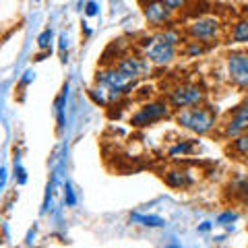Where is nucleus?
Listing matches in <instances>:
<instances>
[{"label": "nucleus", "mask_w": 248, "mask_h": 248, "mask_svg": "<svg viewBox=\"0 0 248 248\" xmlns=\"http://www.w3.org/2000/svg\"><path fill=\"white\" fill-rule=\"evenodd\" d=\"M139 44H141V48L145 50V58L149 60L151 64L166 66L176 58L180 35H178V31L168 29V31H161V33H155V35H147Z\"/></svg>", "instance_id": "nucleus-1"}, {"label": "nucleus", "mask_w": 248, "mask_h": 248, "mask_svg": "<svg viewBox=\"0 0 248 248\" xmlns=\"http://www.w3.org/2000/svg\"><path fill=\"white\" fill-rule=\"evenodd\" d=\"M176 122L197 135H207L217 126V114L209 106H195L176 112Z\"/></svg>", "instance_id": "nucleus-2"}, {"label": "nucleus", "mask_w": 248, "mask_h": 248, "mask_svg": "<svg viewBox=\"0 0 248 248\" xmlns=\"http://www.w3.org/2000/svg\"><path fill=\"white\" fill-rule=\"evenodd\" d=\"M203 99H205V91L201 85L195 83H178L168 91V102L176 110L203 106Z\"/></svg>", "instance_id": "nucleus-3"}, {"label": "nucleus", "mask_w": 248, "mask_h": 248, "mask_svg": "<svg viewBox=\"0 0 248 248\" xmlns=\"http://www.w3.org/2000/svg\"><path fill=\"white\" fill-rule=\"evenodd\" d=\"M186 33H188L192 42H199V44L217 42L221 35V21L217 17H211V15H205V17H199L192 23H188Z\"/></svg>", "instance_id": "nucleus-4"}, {"label": "nucleus", "mask_w": 248, "mask_h": 248, "mask_svg": "<svg viewBox=\"0 0 248 248\" xmlns=\"http://www.w3.org/2000/svg\"><path fill=\"white\" fill-rule=\"evenodd\" d=\"M170 116V102L168 99H153V102L143 104V108H139V112L133 114L130 124L135 128H143L149 126V124L157 122L161 118H168Z\"/></svg>", "instance_id": "nucleus-5"}, {"label": "nucleus", "mask_w": 248, "mask_h": 248, "mask_svg": "<svg viewBox=\"0 0 248 248\" xmlns=\"http://www.w3.org/2000/svg\"><path fill=\"white\" fill-rule=\"evenodd\" d=\"M228 79L234 87L248 91V54L246 52H230L226 56Z\"/></svg>", "instance_id": "nucleus-6"}, {"label": "nucleus", "mask_w": 248, "mask_h": 248, "mask_svg": "<svg viewBox=\"0 0 248 248\" xmlns=\"http://www.w3.org/2000/svg\"><path fill=\"white\" fill-rule=\"evenodd\" d=\"M248 133V93L244 97V102L236 106V110L228 116V120L223 122L221 137L226 139H238Z\"/></svg>", "instance_id": "nucleus-7"}, {"label": "nucleus", "mask_w": 248, "mask_h": 248, "mask_svg": "<svg viewBox=\"0 0 248 248\" xmlns=\"http://www.w3.org/2000/svg\"><path fill=\"white\" fill-rule=\"evenodd\" d=\"M120 71V75L130 83H137L139 77H143L149 68V60H143L141 56H135V54H126L122 56L118 62L114 64Z\"/></svg>", "instance_id": "nucleus-8"}, {"label": "nucleus", "mask_w": 248, "mask_h": 248, "mask_svg": "<svg viewBox=\"0 0 248 248\" xmlns=\"http://www.w3.org/2000/svg\"><path fill=\"white\" fill-rule=\"evenodd\" d=\"M172 11L166 6V2H147L145 4V17L151 27H164L170 23Z\"/></svg>", "instance_id": "nucleus-9"}, {"label": "nucleus", "mask_w": 248, "mask_h": 248, "mask_svg": "<svg viewBox=\"0 0 248 248\" xmlns=\"http://www.w3.org/2000/svg\"><path fill=\"white\" fill-rule=\"evenodd\" d=\"M164 180L168 186H172V188H186V186L192 184V176L186 172V170H170L164 176Z\"/></svg>", "instance_id": "nucleus-10"}, {"label": "nucleus", "mask_w": 248, "mask_h": 248, "mask_svg": "<svg viewBox=\"0 0 248 248\" xmlns=\"http://www.w3.org/2000/svg\"><path fill=\"white\" fill-rule=\"evenodd\" d=\"M130 221L139 223V226H145V228H164L166 226V219L159 215H145V213H130Z\"/></svg>", "instance_id": "nucleus-11"}, {"label": "nucleus", "mask_w": 248, "mask_h": 248, "mask_svg": "<svg viewBox=\"0 0 248 248\" xmlns=\"http://www.w3.org/2000/svg\"><path fill=\"white\" fill-rule=\"evenodd\" d=\"M230 42L232 44H248V19H240L234 23L230 31Z\"/></svg>", "instance_id": "nucleus-12"}, {"label": "nucleus", "mask_w": 248, "mask_h": 248, "mask_svg": "<svg viewBox=\"0 0 248 248\" xmlns=\"http://www.w3.org/2000/svg\"><path fill=\"white\" fill-rule=\"evenodd\" d=\"M195 151V141L190 139H184V141H178L174 147H170V157H178V155H190Z\"/></svg>", "instance_id": "nucleus-13"}, {"label": "nucleus", "mask_w": 248, "mask_h": 248, "mask_svg": "<svg viewBox=\"0 0 248 248\" xmlns=\"http://www.w3.org/2000/svg\"><path fill=\"white\" fill-rule=\"evenodd\" d=\"M232 151L240 155V157H248V133L232 141Z\"/></svg>", "instance_id": "nucleus-14"}, {"label": "nucleus", "mask_w": 248, "mask_h": 248, "mask_svg": "<svg viewBox=\"0 0 248 248\" xmlns=\"http://www.w3.org/2000/svg\"><path fill=\"white\" fill-rule=\"evenodd\" d=\"M64 97H66V87L62 89V93L56 97V104H54V108H56V114H58V126L60 128L64 126Z\"/></svg>", "instance_id": "nucleus-15"}, {"label": "nucleus", "mask_w": 248, "mask_h": 248, "mask_svg": "<svg viewBox=\"0 0 248 248\" xmlns=\"http://www.w3.org/2000/svg\"><path fill=\"white\" fill-rule=\"evenodd\" d=\"M50 42H52V29H44L40 33V37H37L40 50H50Z\"/></svg>", "instance_id": "nucleus-16"}, {"label": "nucleus", "mask_w": 248, "mask_h": 248, "mask_svg": "<svg viewBox=\"0 0 248 248\" xmlns=\"http://www.w3.org/2000/svg\"><path fill=\"white\" fill-rule=\"evenodd\" d=\"M203 52H205V46H203V44L192 42V40L186 44V54H188V56H201Z\"/></svg>", "instance_id": "nucleus-17"}, {"label": "nucleus", "mask_w": 248, "mask_h": 248, "mask_svg": "<svg viewBox=\"0 0 248 248\" xmlns=\"http://www.w3.org/2000/svg\"><path fill=\"white\" fill-rule=\"evenodd\" d=\"M64 203H66L68 207H75V205H77V195H75V190H73L71 184L64 186Z\"/></svg>", "instance_id": "nucleus-18"}, {"label": "nucleus", "mask_w": 248, "mask_h": 248, "mask_svg": "<svg viewBox=\"0 0 248 248\" xmlns=\"http://www.w3.org/2000/svg\"><path fill=\"white\" fill-rule=\"evenodd\" d=\"M238 219V213L236 211H226L221 215H217V223H221V226H226V223H232Z\"/></svg>", "instance_id": "nucleus-19"}, {"label": "nucleus", "mask_w": 248, "mask_h": 248, "mask_svg": "<svg viewBox=\"0 0 248 248\" xmlns=\"http://www.w3.org/2000/svg\"><path fill=\"white\" fill-rule=\"evenodd\" d=\"M15 174H17V184H25L27 182V174H25V168H23L21 164H19V159L15 161Z\"/></svg>", "instance_id": "nucleus-20"}, {"label": "nucleus", "mask_w": 248, "mask_h": 248, "mask_svg": "<svg viewBox=\"0 0 248 248\" xmlns=\"http://www.w3.org/2000/svg\"><path fill=\"white\" fill-rule=\"evenodd\" d=\"M164 2H166V6L170 11H178L180 6H184V2H180V0H164Z\"/></svg>", "instance_id": "nucleus-21"}, {"label": "nucleus", "mask_w": 248, "mask_h": 248, "mask_svg": "<svg viewBox=\"0 0 248 248\" xmlns=\"http://www.w3.org/2000/svg\"><path fill=\"white\" fill-rule=\"evenodd\" d=\"M85 15H87V17H93V15H97V4H95V2H87Z\"/></svg>", "instance_id": "nucleus-22"}, {"label": "nucleus", "mask_w": 248, "mask_h": 248, "mask_svg": "<svg viewBox=\"0 0 248 248\" xmlns=\"http://www.w3.org/2000/svg\"><path fill=\"white\" fill-rule=\"evenodd\" d=\"M66 46H68V42H66V33H60V50L64 52V50H66Z\"/></svg>", "instance_id": "nucleus-23"}, {"label": "nucleus", "mask_w": 248, "mask_h": 248, "mask_svg": "<svg viewBox=\"0 0 248 248\" xmlns=\"http://www.w3.org/2000/svg\"><path fill=\"white\" fill-rule=\"evenodd\" d=\"M211 226H213L211 221H203V223L199 226V232H209V230H211Z\"/></svg>", "instance_id": "nucleus-24"}, {"label": "nucleus", "mask_w": 248, "mask_h": 248, "mask_svg": "<svg viewBox=\"0 0 248 248\" xmlns=\"http://www.w3.org/2000/svg\"><path fill=\"white\" fill-rule=\"evenodd\" d=\"M31 79H33V73H31V71H27V73H25V77H23V81H21V83H23V85H27Z\"/></svg>", "instance_id": "nucleus-25"}, {"label": "nucleus", "mask_w": 248, "mask_h": 248, "mask_svg": "<svg viewBox=\"0 0 248 248\" xmlns=\"http://www.w3.org/2000/svg\"><path fill=\"white\" fill-rule=\"evenodd\" d=\"M166 248H182V246H180V244H178V242H176V240H172V242H170V244H168Z\"/></svg>", "instance_id": "nucleus-26"}, {"label": "nucleus", "mask_w": 248, "mask_h": 248, "mask_svg": "<svg viewBox=\"0 0 248 248\" xmlns=\"http://www.w3.org/2000/svg\"><path fill=\"white\" fill-rule=\"evenodd\" d=\"M246 178H248V174H246Z\"/></svg>", "instance_id": "nucleus-27"}, {"label": "nucleus", "mask_w": 248, "mask_h": 248, "mask_svg": "<svg viewBox=\"0 0 248 248\" xmlns=\"http://www.w3.org/2000/svg\"><path fill=\"white\" fill-rule=\"evenodd\" d=\"M246 54H248V50H246Z\"/></svg>", "instance_id": "nucleus-28"}]
</instances>
